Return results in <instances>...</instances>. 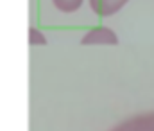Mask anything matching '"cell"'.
Returning <instances> with one entry per match:
<instances>
[{
    "instance_id": "6da1fadb",
    "label": "cell",
    "mask_w": 154,
    "mask_h": 131,
    "mask_svg": "<svg viewBox=\"0 0 154 131\" xmlns=\"http://www.w3.org/2000/svg\"><path fill=\"white\" fill-rule=\"evenodd\" d=\"M129 0H90L91 7L95 13L102 14V16H108V14H113L118 9H122Z\"/></svg>"
},
{
    "instance_id": "7a4b0ae2",
    "label": "cell",
    "mask_w": 154,
    "mask_h": 131,
    "mask_svg": "<svg viewBox=\"0 0 154 131\" xmlns=\"http://www.w3.org/2000/svg\"><path fill=\"white\" fill-rule=\"evenodd\" d=\"M99 33H93V34H90V38H88V42L90 40H100V42H113L115 43L116 38L115 34H111L108 29H97Z\"/></svg>"
},
{
    "instance_id": "3957f363",
    "label": "cell",
    "mask_w": 154,
    "mask_h": 131,
    "mask_svg": "<svg viewBox=\"0 0 154 131\" xmlns=\"http://www.w3.org/2000/svg\"><path fill=\"white\" fill-rule=\"evenodd\" d=\"M82 0H54V4L61 9V11H75L81 5Z\"/></svg>"
}]
</instances>
